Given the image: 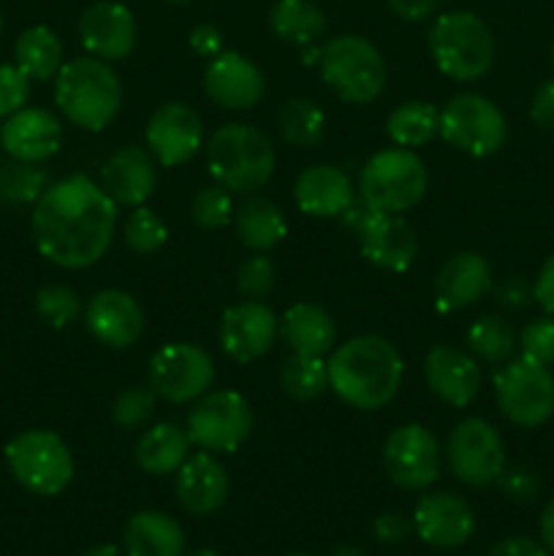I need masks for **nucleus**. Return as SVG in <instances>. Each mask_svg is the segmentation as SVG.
<instances>
[{
  "label": "nucleus",
  "instance_id": "obj_28",
  "mask_svg": "<svg viewBox=\"0 0 554 556\" xmlns=\"http://www.w3.org/2000/svg\"><path fill=\"white\" fill-rule=\"evenodd\" d=\"M128 556H182L185 532L177 519L161 510H139L123 530Z\"/></svg>",
  "mask_w": 554,
  "mask_h": 556
},
{
  "label": "nucleus",
  "instance_id": "obj_40",
  "mask_svg": "<svg viewBox=\"0 0 554 556\" xmlns=\"http://www.w3.org/2000/svg\"><path fill=\"white\" fill-rule=\"evenodd\" d=\"M36 313L52 329H68L81 315V299L68 286H43L36 293Z\"/></svg>",
  "mask_w": 554,
  "mask_h": 556
},
{
  "label": "nucleus",
  "instance_id": "obj_53",
  "mask_svg": "<svg viewBox=\"0 0 554 556\" xmlns=\"http://www.w3.org/2000/svg\"><path fill=\"white\" fill-rule=\"evenodd\" d=\"M487 556H549L546 546L532 538H505V541L494 543Z\"/></svg>",
  "mask_w": 554,
  "mask_h": 556
},
{
  "label": "nucleus",
  "instance_id": "obj_14",
  "mask_svg": "<svg viewBox=\"0 0 554 556\" xmlns=\"http://www.w3.org/2000/svg\"><path fill=\"white\" fill-rule=\"evenodd\" d=\"M386 476L407 492L429 489L440 476V445L421 424L394 429L383 443Z\"/></svg>",
  "mask_w": 554,
  "mask_h": 556
},
{
  "label": "nucleus",
  "instance_id": "obj_22",
  "mask_svg": "<svg viewBox=\"0 0 554 556\" xmlns=\"http://www.w3.org/2000/svg\"><path fill=\"white\" fill-rule=\"evenodd\" d=\"M79 38L98 60H123L136 47V20L130 9L114 0H101L85 9L79 20Z\"/></svg>",
  "mask_w": 554,
  "mask_h": 556
},
{
  "label": "nucleus",
  "instance_id": "obj_29",
  "mask_svg": "<svg viewBox=\"0 0 554 556\" xmlns=\"http://www.w3.org/2000/svg\"><path fill=\"white\" fill-rule=\"evenodd\" d=\"M280 334L293 353L302 356H326L335 351L337 326L324 307L299 302L286 309L280 320Z\"/></svg>",
  "mask_w": 554,
  "mask_h": 556
},
{
  "label": "nucleus",
  "instance_id": "obj_36",
  "mask_svg": "<svg viewBox=\"0 0 554 556\" xmlns=\"http://www.w3.org/2000/svg\"><path fill=\"white\" fill-rule=\"evenodd\" d=\"M516 331L505 324L503 318H494V315H483L476 324L467 329V348L476 358L500 367V364L511 362L516 353Z\"/></svg>",
  "mask_w": 554,
  "mask_h": 556
},
{
  "label": "nucleus",
  "instance_id": "obj_9",
  "mask_svg": "<svg viewBox=\"0 0 554 556\" xmlns=\"http://www.w3.org/2000/svg\"><path fill=\"white\" fill-rule=\"evenodd\" d=\"M492 383L500 413L516 427L536 429L554 416V378L549 367L525 356L511 358L500 364Z\"/></svg>",
  "mask_w": 554,
  "mask_h": 556
},
{
  "label": "nucleus",
  "instance_id": "obj_12",
  "mask_svg": "<svg viewBox=\"0 0 554 556\" xmlns=\"http://www.w3.org/2000/svg\"><path fill=\"white\" fill-rule=\"evenodd\" d=\"M445 462L456 481L476 489L492 486L505 470V443L489 421L465 418L451 429Z\"/></svg>",
  "mask_w": 554,
  "mask_h": 556
},
{
  "label": "nucleus",
  "instance_id": "obj_27",
  "mask_svg": "<svg viewBox=\"0 0 554 556\" xmlns=\"http://www.w3.org/2000/svg\"><path fill=\"white\" fill-rule=\"evenodd\" d=\"M353 185L342 168L329 163H315L299 174L293 185L297 206L310 217H340L353 201Z\"/></svg>",
  "mask_w": 554,
  "mask_h": 556
},
{
  "label": "nucleus",
  "instance_id": "obj_57",
  "mask_svg": "<svg viewBox=\"0 0 554 556\" xmlns=\"http://www.w3.org/2000/svg\"><path fill=\"white\" fill-rule=\"evenodd\" d=\"M331 556H364V554L358 552L356 546H337L335 554H331Z\"/></svg>",
  "mask_w": 554,
  "mask_h": 556
},
{
  "label": "nucleus",
  "instance_id": "obj_38",
  "mask_svg": "<svg viewBox=\"0 0 554 556\" xmlns=\"http://www.w3.org/2000/svg\"><path fill=\"white\" fill-rule=\"evenodd\" d=\"M49 188V177L38 163L0 161V204L25 206L36 204L43 190Z\"/></svg>",
  "mask_w": 554,
  "mask_h": 556
},
{
  "label": "nucleus",
  "instance_id": "obj_33",
  "mask_svg": "<svg viewBox=\"0 0 554 556\" xmlns=\"http://www.w3.org/2000/svg\"><path fill=\"white\" fill-rule=\"evenodd\" d=\"M269 27L280 41L313 47L324 36L326 16L313 0H277L269 11Z\"/></svg>",
  "mask_w": 554,
  "mask_h": 556
},
{
  "label": "nucleus",
  "instance_id": "obj_16",
  "mask_svg": "<svg viewBox=\"0 0 554 556\" xmlns=\"http://www.w3.org/2000/svg\"><path fill=\"white\" fill-rule=\"evenodd\" d=\"M277 315L264 302L234 304L221 318V345L228 358L237 364H250L266 356L277 340Z\"/></svg>",
  "mask_w": 554,
  "mask_h": 556
},
{
  "label": "nucleus",
  "instance_id": "obj_41",
  "mask_svg": "<svg viewBox=\"0 0 554 556\" xmlns=\"http://www.w3.org/2000/svg\"><path fill=\"white\" fill-rule=\"evenodd\" d=\"M190 217L196 220V226L206 228V231L226 228L228 223L234 220L231 190H226L217 182L201 188L199 193L193 195V201H190Z\"/></svg>",
  "mask_w": 554,
  "mask_h": 556
},
{
  "label": "nucleus",
  "instance_id": "obj_11",
  "mask_svg": "<svg viewBox=\"0 0 554 556\" xmlns=\"http://www.w3.org/2000/svg\"><path fill=\"white\" fill-rule=\"evenodd\" d=\"M253 407L239 391H212L193 405L188 416L190 443L210 454H234L253 432Z\"/></svg>",
  "mask_w": 554,
  "mask_h": 556
},
{
  "label": "nucleus",
  "instance_id": "obj_59",
  "mask_svg": "<svg viewBox=\"0 0 554 556\" xmlns=\"http://www.w3.org/2000/svg\"><path fill=\"white\" fill-rule=\"evenodd\" d=\"M549 58H552V65H554V43H552V49H549Z\"/></svg>",
  "mask_w": 554,
  "mask_h": 556
},
{
  "label": "nucleus",
  "instance_id": "obj_31",
  "mask_svg": "<svg viewBox=\"0 0 554 556\" xmlns=\"http://www.w3.org/2000/svg\"><path fill=\"white\" fill-rule=\"evenodd\" d=\"M190 434L188 429H179L177 424H155L147 429L136 443V465L147 476H168L177 472L190 456Z\"/></svg>",
  "mask_w": 554,
  "mask_h": 556
},
{
  "label": "nucleus",
  "instance_id": "obj_4",
  "mask_svg": "<svg viewBox=\"0 0 554 556\" xmlns=\"http://www.w3.org/2000/svg\"><path fill=\"white\" fill-rule=\"evenodd\" d=\"M275 144L255 125H221L206 141V168L212 179L231 193L248 195L261 190L275 174Z\"/></svg>",
  "mask_w": 554,
  "mask_h": 556
},
{
  "label": "nucleus",
  "instance_id": "obj_44",
  "mask_svg": "<svg viewBox=\"0 0 554 556\" xmlns=\"http://www.w3.org/2000/svg\"><path fill=\"white\" fill-rule=\"evenodd\" d=\"M521 356L527 362H536L541 367H552L554 364V315L546 318L530 320L519 334Z\"/></svg>",
  "mask_w": 554,
  "mask_h": 556
},
{
  "label": "nucleus",
  "instance_id": "obj_30",
  "mask_svg": "<svg viewBox=\"0 0 554 556\" xmlns=\"http://www.w3.org/2000/svg\"><path fill=\"white\" fill-rule=\"evenodd\" d=\"M234 228L239 242L253 253H269L288 233L282 210L264 195H250L234 210Z\"/></svg>",
  "mask_w": 554,
  "mask_h": 556
},
{
  "label": "nucleus",
  "instance_id": "obj_47",
  "mask_svg": "<svg viewBox=\"0 0 554 556\" xmlns=\"http://www.w3.org/2000/svg\"><path fill=\"white\" fill-rule=\"evenodd\" d=\"M413 530V519L402 514H380L375 519V538L386 546H396V543H405L411 538Z\"/></svg>",
  "mask_w": 554,
  "mask_h": 556
},
{
  "label": "nucleus",
  "instance_id": "obj_49",
  "mask_svg": "<svg viewBox=\"0 0 554 556\" xmlns=\"http://www.w3.org/2000/svg\"><path fill=\"white\" fill-rule=\"evenodd\" d=\"M375 215H378V210L373 204H367L362 195H353V201L342 210V215L337 220H340L342 231H348L351 237H358L375 220Z\"/></svg>",
  "mask_w": 554,
  "mask_h": 556
},
{
  "label": "nucleus",
  "instance_id": "obj_58",
  "mask_svg": "<svg viewBox=\"0 0 554 556\" xmlns=\"http://www.w3.org/2000/svg\"><path fill=\"white\" fill-rule=\"evenodd\" d=\"M190 556H221V554L212 552V548H199V552H193Z\"/></svg>",
  "mask_w": 554,
  "mask_h": 556
},
{
  "label": "nucleus",
  "instance_id": "obj_20",
  "mask_svg": "<svg viewBox=\"0 0 554 556\" xmlns=\"http://www.w3.org/2000/svg\"><path fill=\"white\" fill-rule=\"evenodd\" d=\"M264 74L239 52H221L204 71V90L217 106L248 112L264 98Z\"/></svg>",
  "mask_w": 554,
  "mask_h": 556
},
{
  "label": "nucleus",
  "instance_id": "obj_51",
  "mask_svg": "<svg viewBox=\"0 0 554 556\" xmlns=\"http://www.w3.org/2000/svg\"><path fill=\"white\" fill-rule=\"evenodd\" d=\"M190 49L201 58H215L223 52V33L215 25H196L188 36Z\"/></svg>",
  "mask_w": 554,
  "mask_h": 556
},
{
  "label": "nucleus",
  "instance_id": "obj_32",
  "mask_svg": "<svg viewBox=\"0 0 554 556\" xmlns=\"http://www.w3.org/2000/svg\"><path fill=\"white\" fill-rule=\"evenodd\" d=\"M14 60L25 71L27 79H54L58 71L63 68V41L52 27L33 25L16 38Z\"/></svg>",
  "mask_w": 554,
  "mask_h": 556
},
{
  "label": "nucleus",
  "instance_id": "obj_10",
  "mask_svg": "<svg viewBox=\"0 0 554 556\" xmlns=\"http://www.w3.org/2000/svg\"><path fill=\"white\" fill-rule=\"evenodd\" d=\"M440 136L470 157H489L503 150L508 123L494 101L478 92H459L440 109Z\"/></svg>",
  "mask_w": 554,
  "mask_h": 556
},
{
  "label": "nucleus",
  "instance_id": "obj_39",
  "mask_svg": "<svg viewBox=\"0 0 554 556\" xmlns=\"http://www.w3.org/2000/svg\"><path fill=\"white\" fill-rule=\"evenodd\" d=\"M125 248L134 250L136 255H155L168 242V228L150 206H134L123 226Z\"/></svg>",
  "mask_w": 554,
  "mask_h": 556
},
{
  "label": "nucleus",
  "instance_id": "obj_6",
  "mask_svg": "<svg viewBox=\"0 0 554 556\" xmlns=\"http://www.w3.org/2000/svg\"><path fill=\"white\" fill-rule=\"evenodd\" d=\"M320 76L345 103H373L386 87V60L364 36H337L320 47Z\"/></svg>",
  "mask_w": 554,
  "mask_h": 556
},
{
  "label": "nucleus",
  "instance_id": "obj_43",
  "mask_svg": "<svg viewBox=\"0 0 554 556\" xmlns=\"http://www.w3.org/2000/svg\"><path fill=\"white\" fill-rule=\"evenodd\" d=\"M277 286V269L272 264L269 255L253 253L237 271V288L244 299H253V302H261V299L269 296Z\"/></svg>",
  "mask_w": 554,
  "mask_h": 556
},
{
  "label": "nucleus",
  "instance_id": "obj_3",
  "mask_svg": "<svg viewBox=\"0 0 554 556\" xmlns=\"http://www.w3.org/2000/svg\"><path fill=\"white\" fill-rule=\"evenodd\" d=\"M54 103L79 128H109L123 106V85L106 60L92 54L63 63L54 76Z\"/></svg>",
  "mask_w": 554,
  "mask_h": 556
},
{
  "label": "nucleus",
  "instance_id": "obj_2",
  "mask_svg": "<svg viewBox=\"0 0 554 556\" xmlns=\"http://www.w3.org/2000/svg\"><path fill=\"white\" fill-rule=\"evenodd\" d=\"M329 367V389L356 410H380L396 396L405 375L400 351L386 337L362 334L335 348Z\"/></svg>",
  "mask_w": 554,
  "mask_h": 556
},
{
  "label": "nucleus",
  "instance_id": "obj_25",
  "mask_svg": "<svg viewBox=\"0 0 554 556\" xmlns=\"http://www.w3.org/2000/svg\"><path fill=\"white\" fill-rule=\"evenodd\" d=\"M358 250L373 266L383 271H407L418 255V239L413 233L411 223L400 215L378 212L375 220L358 233Z\"/></svg>",
  "mask_w": 554,
  "mask_h": 556
},
{
  "label": "nucleus",
  "instance_id": "obj_46",
  "mask_svg": "<svg viewBox=\"0 0 554 556\" xmlns=\"http://www.w3.org/2000/svg\"><path fill=\"white\" fill-rule=\"evenodd\" d=\"M500 489L508 500L514 503H532L541 492V478L536 476L527 467H511V470H503V476L498 478Z\"/></svg>",
  "mask_w": 554,
  "mask_h": 556
},
{
  "label": "nucleus",
  "instance_id": "obj_7",
  "mask_svg": "<svg viewBox=\"0 0 554 556\" xmlns=\"http://www.w3.org/2000/svg\"><path fill=\"white\" fill-rule=\"evenodd\" d=\"M429 174L421 157L405 147L380 150L364 163L358 177V195L378 212L402 215L424 199Z\"/></svg>",
  "mask_w": 554,
  "mask_h": 556
},
{
  "label": "nucleus",
  "instance_id": "obj_42",
  "mask_svg": "<svg viewBox=\"0 0 554 556\" xmlns=\"http://www.w3.org/2000/svg\"><path fill=\"white\" fill-rule=\"evenodd\" d=\"M155 400L158 394L150 386H134V389L119 391L117 400L112 402V421L125 432L147 427V421L155 416Z\"/></svg>",
  "mask_w": 554,
  "mask_h": 556
},
{
  "label": "nucleus",
  "instance_id": "obj_55",
  "mask_svg": "<svg viewBox=\"0 0 554 556\" xmlns=\"http://www.w3.org/2000/svg\"><path fill=\"white\" fill-rule=\"evenodd\" d=\"M538 530H541V541H543V546H546V552L554 554V497L543 505Z\"/></svg>",
  "mask_w": 554,
  "mask_h": 556
},
{
  "label": "nucleus",
  "instance_id": "obj_45",
  "mask_svg": "<svg viewBox=\"0 0 554 556\" xmlns=\"http://www.w3.org/2000/svg\"><path fill=\"white\" fill-rule=\"evenodd\" d=\"M30 98V79L20 65L0 63V117H11L14 112L25 109Z\"/></svg>",
  "mask_w": 554,
  "mask_h": 556
},
{
  "label": "nucleus",
  "instance_id": "obj_18",
  "mask_svg": "<svg viewBox=\"0 0 554 556\" xmlns=\"http://www.w3.org/2000/svg\"><path fill=\"white\" fill-rule=\"evenodd\" d=\"M85 324L101 345L125 351L144 334V309L130 293L106 288L87 302Z\"/></svg>",
  "mask_w": 554,
  "mask_h": 556
},
{
  "label": "nucleus",
  "instance_id": "obj_23",
  "mask_svg": "<svg viewBox=\"0 0 554 556\" xmlns=\"http://www.w3.org/2000/svg\"><path fill=\"white\" fill-rule=\"evenodd\" d=\"M158 185L155 157L144 147H119L101 168V188L117 206H141Z\"/></svg>",
  "mask_w": 554,
  "mask_h": 556
},
{
  "label": "nucleus",
  "instance_id": "obj_61",
  "mask_svg": "<svg viewBox=\"0 0 554 556\" xmlns=\"http://www.w3.org/2000/svg\"><path fill=\"white\" fill-rule=\"evenodd\" d=\"M0 33H3V14H0Z\"/></svg>",
  "mask_w": 554,
  "mask_h": 556
},
{
  "label": "nucleus",
  "instance_id": "obj_8",
  "mask_svg": "<svg viewBox=\"0 0 554 556\" xmlns=\"http://www.w3.org/2000/svg\"><path fill=\"white\" fill-rule=\"evenodd\" d=\"M11 476L38 497H54L74 481V456L65 440L49 429H25L5 445Z\"/></svg>",
  "mask_w": 554,
  "mask_h": 556
},
{
  "label": "nucleus",
  "instance_id": "obj_35",
  "mask_svg": "<svg viewBox=\"0 0 554 556\" xmlns=\"http://www.w3.org/2000/svg\"><path fill=\"white\" fill-rule=\"evenodd\" d=\"M277 128L293 147H318L326 134V117L310 98H288L277 112Z\"/></svg>",
  "mask_w": 554,
  "mask_h": 556
},
{
  "label": "nucleus",
  "instance_id": "obj_5",
  "mask_svg": "<svg viewBox=\"0 0 554 556\" xmlns=\"http://www.w3.org/2000/svg\"><path fill=\"white\" fill-rule=\"evenodd\" d=\"M429 52L449 79L476 81L492 68L494 38L487 22L473 11H449L429 30Z\"/></svg>",
  "mask_w": 554,
  "mask_h": 556
},
{
  "label": "nucleus",
  "instance_id": "obj_17",
  "mask_svg": "<svg viewBox=\"0 0 554 556\" xmlns=\"http://www.w3.org/2000/svg\"><path fill=\"white\" fill-rule=\"evenodd\" d=\"M413 530L435 548H459L476 532V514L459 494H424L413 510Z\"/></svg>",
  "mask_w": 554,
  "mask_h": 556
},
{
  "label": "nucleus",
  "instance_id": "obj_56",
  "mask_svg": "<svg viewBox=\"0 0 554 556\" xmlns=\"http://www.w3.org/2000/svg\"><path fill=\"white\" fill-rule=\"evenodd\" d=\"M81 556H123V552L117 546H112V543H106V546H92L90 552Z\"/></svg>",
  "mask_w": 554,
  "mask_h": 556
},
{
  "label": "nucleus",
  "instance_id": "obj_50",
  "mask_svg": "<svg viewBox=\"0 0 554 556\" xmlns=\"http://www.w3.org/2000/svg\"><path fill=\"white\" fill-rule=\"evenodd\" d=\"M530 119L541 130L554 134V79L543 81V85L536 90V96H532Z\"/></svg>",
  "mask_w": 554,
  "mask_h": 556
},
{
  "label": "nucleus",
  "instance_id": "obj_54",
  "mask_svg": "<svg viewBox=\"0 0 554 556\" xmlns=\"http://www.w3.org/2000/svg\"><path fill=\"white\" fill-rule=\"evenodd\" d=\"M386 3H389V9L394 11L400 20L421 22V20H429V16H432L438 0H386Z\"/></svg>",
  "mask_w": 554,
  "mask_h": 556
},
{
  "label": "nucleus",
  "instance_id": "obj_24",
  "mask_svg": "<svg viewBox=\"0 0 554 556\" xmlns=\"http://www.w3.org/2000/svg\"><path fill=\"white\" fill-rule=\"evenodd\" d=\"M492 286V266L483 255L456 253L440 266L435 277V307L440 313H459L487 296Z\"/></svg>",
  "mask_w": 554,
  "mask_h": 556
},
{
  "label": "nucleus",
  "instance_id": "obj_1",
  "mask_svg": "<svg viewBox=\"0 0 554 556\" xmlns=\"http://www.w3.org/2000/svg\"><path fill=\"white\" fill-rule=\"evenodd\" d=\"M33 242L60 269H87L109 250L117 228V204L85 174L49 185L33 204Z\"/></svg>",
  "mask_w": 554,
  "mask_h": 556
},
{
  "label": "nucleus",
  "instance_id": "obj_60",
  "mask_svg": "<svg viewBox=\"0 0 554 556\" xmlns=\"http://www.w3.org/2000/svg\"><path fill=\"white\" fill-rule=\"evenodd\" d=\"M168 3H190V0H168Z\"/></svg>",
  "mask_w": 554,
  "mask_h": 556
},
{
  "label": "nucleus",
  "instance_id": "obj_26",
  "mask_svg": "<svg viewBox=\"0 0 554 556\" xmlns=\"http://www.w3.org/2000/svg\"><path fill=\"white\" fill-rule=\"evenodd\" d=\"M177 500L188 514L193 516H210L221 510L228 500V472L215 456L196 454L185 459V465L177 470Z\"/></svg>",
  "mask_w": 554,
  "mask_h": 556
},
{
  "label": "nucleus",
  "instance_id": "obj_15",
  "mask_svg": "<svg viewBox=\"0 0 554 556\" xmlns=\"http://www.w3.org/2000/svg\"><path fill=\"white\" fill-rule=\"evenodd\" d=\"M204 147L201 117L185 103H163L147 123V150L161 166L174 168L188 163Z\"/></svg>",
  "mask_w": 554,
  "mask_h": 556
},
{
  "label": "nucleus",
  "instance_id": "obj_13",
  "mask_svg": "<svg viewBox=\"0 0 554 556\" xmlns=\"http://www.w3.org/2000/svg\"><path fill=\"white\" fill-rule=\"evenodd\" d=\"M147 378H150V389L161 400L182 405L210 391L215 380V364L204 348L193 342H172L150 358Z\"/></svg>",
  "mask_w": 554,
  "mask_h": 556
},
{
  "label": "nucleus",
  "instance_id": "obj_19",
  "mask_svg": "<svg viewBox=\"0 0 554 556\" xmlns=\"http://www.w3.org/2000/svg\"><path fill=\"white\" fill-rule=\"evenodd\" d=\"M0 147L14 161L43 163L63 147V125L49 109L25 106L0 125Z\"/></svg>",
  "mask_w": 554,
  "mask_h": 556
},
{
  "label": "nucleus",
  "instance_id": "obj_21",
  "mask_svg": "<svg viewBox=\"0 0 554 556\" xmlns=\"http://www.w3.org/2000/svg\"><path fill=\"white\" fill-rule=\"evenodd\" d=\"M429 391L451 407H467L481 391V367L473 353L451 345H435L424 358Z\"/></svg>",
  "mask_w": 554,
  "mask_h": 556
},
{
  "label": "nucleus",
  "instance_id": "obj_48",
  "mask_svg": "<svg viewBox=\"0 0 554 556\" xmlns=\"http://www.w3.org/2000/svg\"><path fill=\"white\" fill-rule=\"evenodd\" d=\"M492 288H494V296H498V302L508 309H521L532 299V286L519 275L503 277V280Z\"/></svg>",
  "mask_w": 554,
  "mask_h": 556
},
{
  "label": "nucleus",
  "instance_id": "obj_62",
  "mask_svg": "<svg viewBox=\"0 0 554 556\" xmlns=\"http://www.w3.org/2000/svg\"><path fill=\"white\" fill-rule=\"evenodd\" d=\"M286 556H310V554H286Z\"/></svg>",
  "mask_w": 554,
  "mask_h": 556
},
{
  "label": "nucleus",
  "instance_id": "obj_37",
  "mask_svg": "<svg viewBox=\"0 0 554 556\" xmlns=\"http://www.w3.org/2000/svg\"><path fill=\"white\" fill-rule=\"evenodd\" d=\"M280 386L291 400H318L329 389V367L324 356L291 353L280 367Z\"/></svg>",
  "mask_w": 554,
  "mask_h": 556
},
{
  "label": "nucleus",
  "instance_id": "obj_34",
  "mask_svg": "<svg viewBox=\"0 0 554 556\" xmlns=\"http://www.w3.org/2000/svg\"><path fill=\"white\" fill-rule=\"evenodd\" d=\"M386 134L396 147H424L440 134V112L432 103L407 101L400 103L386 119Z\"/></svg>",
  "mask_w": 554,
  "mask_h": 556
},
{
  "label": "nucleus",
  "instance_id": "obj_52",
  "mask_svg": "<svg viewBox=\"0 0 554 556\" xmlns=\"http://www.w3.org/2000/svg\"><path fill=\"white\" fill-rule=\"evenodd\" d=\"M532 299H536L549 315H554V253L543 261L541 271H538L536 282H532Z\"/></svg>",
  "mask_w": 554,
  "mask_h": 556
}]
</instances>
